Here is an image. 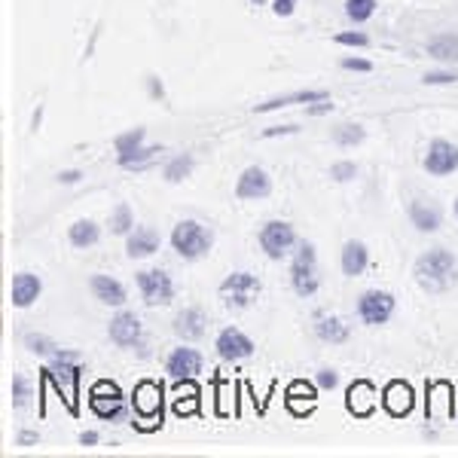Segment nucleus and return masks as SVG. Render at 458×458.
<instances>
[{
	"mask_svg": "<svg viewBox=\"0 0 458 458\" xmlns=\"http://www.w3.org/2000/svg\"><path fill=\"white\" fill-rule=\"evenodd\" d=\"M415 278H419V284L427 290H446L458 278V263L449 251L431 248L415 260Z\"/></svg>",
	"mask_w": 458,
	"mask_h": 458,
	"instance_id": "f257e3e1",
	"label": "nucleus"
},
{
	"mask_svg": "<svg viewBox=\"0 0 458 458\" xmlns=\"http://www.w3.org/2000/svg\"><path fill=\"white\" fill-rule=\"evenodd\" d=\"M214 244V236L208 227H202L199 220H180L175 229H171V248L178 251V257L183 260H199L205 257Z\"/></svg>",
	"mask_w": 458,
	"mask_h": 458,
	"instance_id": "f03ea898",
	"label": "nucleus"
},
{
	"mask_svg": "<svg viewBox=\"0 0 458 458\" xmlns=\"http://www.w3.org/2000/svg\"><path fill=\"white\" fill-rule=\"evenodd\" d=\"M290 284L300 297H312L318 290V253H315L312 241H300V251L293 253L290 263Z\"/></svg>",
	"mask_w": 458,
	"mask_h": 458,
	"instance_id": "7ed1b4c3",
	"label": "nucleus"
},
{
	"mask_svg": "<svg viewBox=\"0 0 458 458\" xmlns=\"http://www.w3.org/2000/svg\"><path fill=\"white\" fill-rule=\"evenodd\" d=\"M293 244H297V229H293L288 220H269L266 227L260 229V248L269 260L288 257Z\"/></svg>",
	"mask_w": 458,
	"mask_h": 458,
	"instance_id": "20e7f679",
	"label": "nucleus"
},
{
	"mask_svg": "<svg viewBox=\"0 0 458 458\" xmlns=\"http://www.w3.org/2000/svg\"><path fill=\"white\" fill-rule=\"evenodd\" d=\"M138 290L147 305H168L175 300V281L162 269H144L138 272Z\"/></svg>",
	"mask_w": 458,
	"mask_h": 458,
	"instance_id": "39448f33",
	"label": "nucleus"
},
{
	"mask_svg": "<svg viewBox=\"0 0 458 458\" xmlns=\"http://www.w3.org/2000/svg\"><path fill=\"white\" fill-rule=\"evenodd\" d=\"M89 406H92V413H95L98 419L116 422L122 415V391H119V385L107 382V379L95 382V385H92V391H89Z\"/></svg>",
	"mask_w": 458,
	"mask_h": 458,
	"instance_id": "423d86ee",
	"label": "nucleus"
},
{
	"mask_svg": "<svg viewBox=\"0 0 458 458\" xmlns=\"http://www.w3.org/2000/svg\"><path fill=\"white\" fill-rule=\"evenodd\" d=\"M260 290H263V281L251 272H232L220 284V297L227 300V305H236V309H244L251 302V297H257Z\"/></svg>",
	"mask_w": 458,
	"mask_h": 458,
	"instance_id": "0eeeda50",
	"label": "nucleus"
},
{
	"mask_svg": "<svg viewBox=\"0 0 458 458\" xmlns=\"http://www.w3.org/2000/svg\"><path fill=\"white\" fill-rule=\"evenodd\" d=\"M394 315V297L388 290H366L358 300V318L364 324H385Z\"/></svg>",
	"mask_w": 458,
	"mask_h": 458,
	"instance_id": "6e6552de",
	"label": "nucleus"
},
{
	"mask_svg": "<svg viewBox=\"0 0 458 458\" xmlns=\"http://www.w3.org/2000/svg\"><path fill=\"white\" fill-rule=\"evenodd\" d=\"M458 168V147L452 141L437 138L427 144V156H425V171L434 178H446Z\"/></svg>",
	"mask_w": 458,
	"mask_h": 458,
	"instance_id": "1a4fd4ad",
	"label": "nucleus"
},
{
	"mask_svg": "<svg viewBox=\"0 0 458 458\" xmlns=\"http://www.w3.org/2000/svg\"><path fill=\"white\" fill-rule=\"evenodd\" d=\"M214 349H217V354L223 361L229 364H239V361H248L253 354V342L251 336H244L239 327H223L217 333V342H214Z\"/></svg>",
	"mask_w": 458,
	"mask_h": 458,
	"instance_id": "9d476101",
	"label": "nucleus"
},
{
	"mask_svg": "<svg viewBox=\"0 0 458 458\" xmlns=\"http://www.w3.org/2000/svg\"><path fill=\"white\" fill-rule=\"evenodd\" d=\"M165 373L178 382L196 379V376L202 373V354L196 349H187V345H183V349H175L165 361Z\"/></svg>",
	"mask_w": 458,
	"mask_h": 458,
	"instance_id": "9b49d317",
	"label": "nucleus"
},
{
	"mask_svg": "<svg viewBox=\"0 0 458 458\" xmlns=\"http://www.w3.org/2000/svg\"><path fill=\"white\" fill-rule=\"evenodd\" d=\"M107 333H110V339H114L119 349H131V345L141 342L144 327H141V321H138L135 312H119V315H114V318H110Z\"/></svg>",
	"mask_w": 458,
	"mask_h": 458,
	"instance_id": "f8f14e48",
	"label": "nucleus"
},
{
	"mask_svg": "<svg viewBox=\"0 0 458 458\" xmlns=\"http://www.w3.org/2000/svg\"><path fill=\"white\" fill-rule=\"evenodd\" d=\"M272 192V178L263 171L260 165H251L241 171V178L236 183V196L244 202H257V199H266Z\"/></svg>",
	"mask_w": 458,
	"mask_h": 458,
	"instance_id": "ddd939ff",
	"label": "nucleus"
},
{
	"mask_svg": "<svg viewBox=\"0 0 458 458\" xmlns=\"http://www.w3.org/2000/svg\"><path fill=\"white\" fill-rule=\"evenodd\" d=\"M43 293V281L37 278L34 272H18L13 275V284H9V300H13L16 309H28L34 305Z\"/></svg>",
	"mask_w": 458,
	"mask_h": 458,
	"instance_id": "4468645a",
	"label": "nucleus"
},
{
	"mask_svg": "<svg viewBox=\"0 0 458 458\" xmlns=\"http://www.w3.org/2000/svg\"><path fill=\"white\" fill-rule=\"evenodd\" d=\"M135 413L138 419L153 422L162 419V385L156 382H141L135 388Z\"/></svg>",
	"mask_w": 458,
	"mask_h": 458,
	"instance_id": "2eb2a0df",
	"label": "nucleus"
},
{
	"mask_svg": "<svg viewBox=\"0 0 458 458\" xmlns=\"http://www.w3.org/2000/svg\"><path fill=\"white\" fill-rule=\"evenodd\" d=\"M205 324H208L205 312L196 309V305H190V309L178 312V318H175V324H171V330H175L183 342H196V339H202V336H205Z\"/></svg>",
	"mask_w": 458,
	"mask_h": 458,
	"instance_id": "dca6fc26",
	"label": "nucleus"
},
{
	"mask_svg": "<svg viewBox=\"0 0 458 458\" xmlns=\"http://www.w3.org/2000/svg\"><path fill=\"white\" fill-rule=\"evenodd\" d=\"M159 251V232L150 229V227H135L129 232V241H126V253L131 260H144L153 257Z\"/></svg>",
	"mask_w": 458,
	"mask_h": 458,
	"instance_id": "f3484780",
	"label": "nucleus"
},
{
	"mask_svg": "<svg viewBox=\"0 0 458 458\" xmlns=\"http://www.w3.org/2000/svg\"><path fill=\"white\" fill-rule=\"evenodd\" d=\"M382 403H385V410H388L391 415H410V410H413V403H415V394H413V388L406 382H391L388 388H385V394H382Z\"/></svg>",
	"mask_w": 458,
	"mask_h": 458,
	"instance_id": "a211bd4d",
	"label": "nucleus"
},
{
	"mask_svg": "<svg viewBox=\"0 0 458 458\" xmlns=\"http://www.w3.org/2000/svg\"><path fill=\"white\" fill-rule=\"evenodd\" d=\"M339 263H342V275H349V278H358V275H364L366 266H370V251H366L364 241H345Z\"/></svg>",
	"mask_w": 458,
	"mask_h": 458,
	"instance_id": "6ab92c4d",
	"label": "nucleus"
},
{
	"mask_svg": "<svg viewBox=\"0 0 458 458\" xmlns=\"http://www.w3.org/2000/svg\"><path fill=\"white\" fill-rule=\"evenodd\" d=\"M330 98L324 89H302V92H293V95H278L266 101V104H257L253 110L257 114H269V110H281V107H293V104H315V101H324Z\"/></svg>",
	"mask_w": 458,
	"mask_h": 458,
	"instance_id": "aec40b11",
	"label": "nucleus"
},
{
	"mask_svg": "<svg viewBox=\"0 0 458 458\" xmlns=\"http://www.w3.org/2000/svg\"><path fill=\"white\" fill-rule=\"evenodd\" d=\"M89 288H92V293H95V300L104 302V305H122L126 302V288H122L116 278H110V275H101V272L92 275Z\"/></svg>",
	"mask_w": 458,
	"mask_h": 458,
	"instance_id": "412c9836",
	"label": "nucleus"
},
{
	"mask_svg": "<svg viewBox=\"0 0 458 458\" xmlns=\"http://www.w3.org/2000/svg\"><path fill=\"white\" fill-rule=\"evenodd\" d=\"M349 410L354 415H370L376 410V403H379V397H376V388L370 382H354L349 388Z\"/></svg>",
	"mask_w": 458,
	"mask_h": 458,
	"instance_id": "4be33fe9",
	"label": "nucleus"
},
{
	"mask_svg": "<svg viewBox=\"0 0 458 458\" xmlns=\"http://www.w3.org/2000/svg\"><path fill=\"white\" fill-rule=\"evenodd\" d=\"M410 220L419 232H437L443 223V214L437 205H425V202H413L410 205Z\"/></svg>",
	"mask_w": 458,
	"mask_h": 458,
	"instance_id": "5701e85b",
	"label": "nucleus"
},
{
	"mask_svg": "<svg viewBox=\"0 0 458 458\" xmlns=\"http://www.w3.org/2000/svg\"><path fill=\"white\" fill-rule=\"evenodd\" d=\"M315 333H318V339H324V342L339 345V342L349 339V324H345L342 318H336V315H318Z\"/></svg>",
	"mask_w": 458,
	"mask_h": 458,
	"instance_id": "b1692460",
	"label": "nucleus"
},
{
	"mask_svg": "<svg viewBox=\"0 0 458 458\" xmlns=\"http://www.w3.org/2000/svg\"><path fill=\"white\" fill-rule=\"evenodd\" d=\"M427 55L437 61H458V34H437L427 40Z\"/></svg>",
	"mask_w": 458,
	"mask_h": 458,
	"instance_id": "393cba45",
	"label": "nucleus"
},
{
	"mask_svg": "<svg viewBox=\"0 0 458 458\" xmlns=\"http://www.w3.org/2000/svg\"><path fill=\"white\" fill-rule=\"evenodd\" d=\"M67 239L74 248H92V244H98V239H101V227L95 220H77L74 227H70Z\"/></svg>",
	"mask_w": 458,
	"mask_h": 458,
	"instance_id": "a878e982",
	"label": "nucleus"
},
{
	"mask_svg": "<svg viewBox=\"0 0 458 458\" xmlns=\"http://www.w3.org/2000/svg\"><path fill=\"white\" fill-rule=\"evenodd\" d=\"M141 144H144V129H131V131H122V135L116 138V153H119V165L126 162L129 156H135V153L141 150Z\"/></svg>",
	"mask_w": 458,
	"mask_h": 458,
	"instance_id": "bb28decb",
	"label": "nucleus"
},
{
	"mask_svg": "<svg viewBox=\"0 0 458 458\" xmlns=\"http://www.w3.org/2000/svg\"><path fill=\"white\" fill-rule=\"evenodd\" d=\"M131 229H135L131 208L126 205V202H119V205L114 208V214H110V232H114V236H129Z\"/></svg>",
	"mask_w": 458,
	"mask_h": 458,
	"instance_id": "cd10ccee",
	"label": "nucleus"
},
{
	"mask_svg": "<svg viewBox=\"0 0 458 458\" xmlns=\"http://www.w3.org/2000/svg\"><path fill=\"white\" fill-rule=\"evenodd\" d=\"M192 165H196V162H192V156H175L165 165V180L168 183H180L183 178L192 175Z\"/></svg>",
	"mask_w": 458,
	"mask_h": 458,
	"instance_id": "c85d7f7f",
	"label": "nucleus"
},
{
	"mask_svg": "<svg viewBox=\"0 0 458 458\" xmlns=\"http://www.w3.org/2000/svg\"><path fill=\"white\" fill-rule=\"evenodd\" d=\"M373 13H376V0H345V16H349L354 25L366 22Z\"/></svg>",
	"mask_w": 458,
	"mask_h": 458,
	"instance_id": "c756f323",
	"label": "nucleus"
},
{
	"mask_svg": "<svg viewBox=\"0 0 458 458\" xmlns=\"http://www.w3.org/2000/svg\"><path fill=\"white\" fill-rule=\"evenodd\" d=\"M364 138H366V131L361 126H339L333 131V141L339 147H354V144H361Z\"/></svg>",
	"mask_w": 458,
	"mask_h": 458,
	"instance_id": "7c9ffc66",
	"label": "nucleus"
},
{
	"mask_svg": "<svg viewBox=\"0 0 458 458\" xmlns=\"http://www.w3.org/2000/svg\"><path fill=\"white\" fill-rule=\"evenodd\" d=\"M28 400H31V385L25 376L18 373V376H13V410H25Z\"/></svg>",
	"mask_w": 458,
	"mask_h": 458,
	"instance_id": "2f4dec72",
	"label": "nucleus"
},
{
	"mask_svg": "<svg viewBox=\"0 0 458 458\" xmlns=\"http://www.w3.org/2000/svg\"><path fill=\"white\" fill-rule=\"evenodd\" d=\"M25 345L34 354H43V358H53V354L58 351V345L53 339H46V336H34V333H28L25 336Z\"/></svg>",
	"mask_w": 458,
	"mask_h": 458,
	"instance_id": "473e14b6",
	"label": "nucleus"
},
{
	"mask_svg": "<svg viewBox=\"0 0 458 458\" xmlns=\"http://www.w3.org/2000/svg\"><path fill=\"white\" fill-rule=\"evenodd\" d=\"M162 153V147H141L135 156H129L126 162H122V168H144L147 162H153Z\"/></svg>",
	"mask_w": 458,
	"mask_h": 458,
	"instance_id": "72a5a7b5",
	"label": "nucleus"
},
{
	"mask_svg": "<svg viewBox=\"0 0 458 458\" xmlns=\"http://www.w3.org/2000/svg\"><path fill=\"white\" fill-rule=\"evenodd\" d=\"M315 397H318V391H315V385H309V382H293L288 388V403H297V400L315 403Z\"/></svg>",
	"mask_w": 458,
	"mask_h": 458,
	"instance_id": "f704fd0d",
	"label": "nucleus"
},
{
	"mask_svg": "<svg viewBox=\"0 0 458 458\" xmlns=\"http://www.w3.org/2000/svg\"><path fill=\"white\" fill-rule=\"evenodd\" d=\"M354 175H358V165H354V162H336V165L330 168V178L339 180V183L354 180Z\"/></svg>",
	"mask_w": 458,
	"mask_h": 458,
	"instance_id": "c9c22d12",
	"label": "nucleus"
},
{
	"mask_svg": "<svg viewBox=\"0 0 458 458\" xmlns=\"http://www.w3.org/2000/svg\"><path fill=\"white\" fill-rule=\"evenodd\" d=\"M336 43L339 46H370V37H366L364 31H342V34H336Z\"/></svg>",
	"mask_w": 458,
	"mask_h": 458,
	"instance_id": "e433bc0d",
	"label": "nucleus"
},
{
	"mask_svg": "<svg viewBox=\"0 0 458 458\" xmlns=\"http://www.w3.org/2000/svg\"><path fill=\"white\" fill-rule=\"evenodd\" d=\"M458 74H452V70H427L425 74V83L427 86H446V83H455Z\"/></svg>",
	"mask_w": 458,
	"mask_h": 458,
	"instance_id": "4c0bfd02",
	"label": "nucleus"
},
{
	"mask_svg": "<svg viewBox=\"0 0 458 458\" xmlns=\"http://www.w3.org/2000/svg\"><path fill=\"white\" fill-rule=\"evenodd\" d=\"M293 9H297V0H272V13L281 18L293 16Z\"/></svg>",
	"mask_w": 458,
	"mask_h": 458,
	"instance_id": "58836bf2",
	"label": "nucleus"
},
{
	"mask_svg": "<svg viewBox=\"0 0 458 458\" xmlns=\"http://www.w3.org/2000/svg\"><path fill=\"white\" fill-rule=\"evenodd\" d=\"M342 67L345 70H361V74H370V70H373V65H370V61H366V58H342Z\"/></svg>",
	"mask_w": 458,
	"mask_h": 458,
	"instance_id": "ea45409f",
	"label": "nucleus"
},
{
	"mask_svg": "<svg viewBox=\"0 0 458 458\" xmlns=\"http://www.w3.org/2000/svg\"><path fill=\"white\" fill-rule=\"evenodd\" d=\"M336 382H339V376H336L333 370H321L318 373V385H321V388L330 391V388H336Z\"/></svg>",
	"mask_w": 458,
	"mask_h": 458,
	"instance_id": "a19ab883",
	"label": "nucleus"
},
{
	"mask_svg": "<svg viewBox=\"0 0 458 458\" xmlns=\"http://www.w3.org/2000/svg\"><path fill=\"white\" fill-rule=\"evenodd\" d=\"M297 126H272V129H266L263 131V138H278V135H297Z\"/></svg>",
	"mask_w": 458,
	"mask_h": 458,
	"instance_id": "79ce46f5",
	"label": "nucleus"
},
{
	"mask_svg": "<svg viewBox=\"0 0 458 458\" xmlns=\"http://www.w3.org/2000/svg\"><path fill=\"white\" fill-rule=\"evenodd\" d=\"M305 110H309L312 116H324V114H330V110H333V104H330V98H324V101H315V104L305 107Z\"/></svg>",
	"mask_w": 458,
	"mask_h": 458,
	"instance_id": "37998d69",
	"label": "nucleus"
},
{
	"mask_svg": "<svg viewBox=\"0 0 458 458\" xmlns=\"http://www.w3.org/2000/svg\"><path fill=\"white\" fill-rule=\"evenodd\" d=\"M80 178H83V175H80L77 168H67V171H61V175H58V180H61V183H77Z\"/></svg>",
	"mask_w": 458,
	"mask_h": 458,
	"instance_id": "c03bdc74",
	"label": "nucleus"
},
{
	"mask_svg": "<svg viewBox=\"0 0 458 458\" xmlns=\"http://www.w3.org/2000/svg\"><path fill=\"white\" fill-rule=\"evenodd\" d=\"M147 86H150V95H153V98H162V95H165V92H162V83H159L156 77H147Z\"/></svg>",
	"mask_w": 458,
	"mask_h": 458,
	"instance_id": "a18cd8bd",
	"label": "nucleus"
},
{
	"mask_svg": "<svg viewBox=\"0 0 458 458\" xmlns=\"http://www.w3.org/2000/svg\"><path fill=\"white\" fill-rule=\"evenodd\" d=\"M80 443H83V446H95L98 443V434L95 431H83V434H80Z\"/></svg>",
	"mask_w": 458,
	"mask_h": 458,
	"instance_id": "49530a36",
	"label": "nucleus"
},
{
	"mask_svg": "<svg viewBox=\"0 0 458 458\" xmlns=\"http://www.w3.org/2000/svg\"><path fill=\"white\" fill-rule=\"evenodd\" d=\"M34 440H37V434H31V431H25L22 437H18V443H25V446H28V443H34Z\"/></svg>",
	"mask_w": 458,
	"mask_h": 458,
	"instance_id": "de8ad7c7",
	"label": "nucleus"
},
{
	"mask_svg": "<svg viewBox=\"0 0 458 458\" xmlns=\"http://www.w3.org/2000/svg\"><path fill=\"white\" fill-rule=\"evenodd\" d=\"M455 217H458V199H455Z\"/></svg>",
	"mask_w": 458,
	"mask_h": 458,
	"instance_id": "09e8293b",
	"label": "nucleus"
},
{
	"mask_svg": "<svg viewBox=\"0 0 458 458\" xmlns=\"http://www.w3.org/2000/svg\"><path fill=\"white\" fill-rule=\"evenodd\" d=\"M253 4H266V0H253Z\"/></svg>",
	"mask_w": 458,
	"mask_h": 458,
	"instance_id": "8fccbe9b",
	"label": "nucleus"
}]
</instances>
